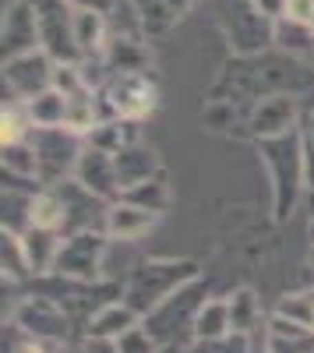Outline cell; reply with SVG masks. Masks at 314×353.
<instances>
[{"label":"cell","mask_w":314,"mask_h":353,"mask_svg":"<svg viewBox=\"0 0 314 353\" xmlns=\"http://www.w3.org/2000/svg\"><path fill=\"white\" fill-rule=\"evenodd\" d=\"M311 297H314V290H311Z\"/></svg>","instance_id":"obj_44"},{"label":"cell","mask_w":314,"mask_h":353,"mask_svg":"<svg viewBox=\"0 0 314 353\" xmlns=\"http://www.w3.org/2000/svg\"><path fill=\"white\" fill-rule=\"evenodd\" d=\"M0 43H4V61L28 50H39V18L32 0H18L4 11V28H0Z\"/></svg>","instance_id":"obj_12"},{"label":"cell","mask_w":314,"mask_h":353,"mask_svg":"<svg viewBox=\"0 0 314 353\" xmlns=\"http://www.w3.org/2000/svg\"><path fill=\"white\" fill-rule=\"evenodd\" d=\"M53 68L56 61L39 46V50H28V53H18V57H8L4 61V85L11 99H36L39 92L53 88Z\"/></svg>","instance_id":"obj_9"},{"label":"cell","mask_w":314,"mask_h":353,"mask_svg":"<svg viewBox=\"0 0 314 353\" xmlns=\"http://www.w3.org/2000/svg\"><path fill=\"white\" fill-rule=\"evenodd\" d=\"M0 261H4V279L8 283H21L32 276V265H28L25 244L18 233H4V244H0Z\"/></svg>","instance_id":"obj_29"},{"label":"cell","mask_w":314,"mask_h":353,"mask_svg":"<svg viewBox=\"0 0 314 353\" xmlns=\"http://www.w3.org/2000/svg\"><path fill=\"white\" fill-rule=\"evenodd\" d=\"M219 21L237 53H258L275 43V21H269L251 0H219Z\"/></svg>","instance_id":"obj_8"},{"label":"cell","mask_w":314,"mask_h":353,"mask_svg":"<svg viewBox=\"0 0 314 353\" xmlns=\"http://www.w3.org/2000/svg\"><path fill=\"white\" fill-rule=\"evenodd\" d=\"M156 223H159V212L138 209L131 201H113L109 212H106V237L121 241V244H134V241L145 237Z\"/></svg>","instance_id":"obj_14"},{"label":"cell","mask_w":314,"mask_h":353,"mask_svg":"<svg viewBox=\"0 0 314 353\" xmlns=\"http://www.w3.org/2000/svg\"><path fill=\"white\" fill-rule=\"evenodd\" d=\"M74 181L85 188V191H92L96 198L103 201H121V181H117V163H113L109 152L103 149H92L89 141H85V152L78 159V170H74Z\"/></svg>","instance_id":"obj_10"},{"label":"cell","mask_w":314,"mask_h":353,"mask_svg":"<svg viewBox=\"0 0 314 353\" xmlns=\"http://www.w3.org/2000/svg\"><path fill=\"white\" fill-rule=\"evenodd\" d=\"M163 353H184V350H177V346H166Z\"/></svg>","instance_id":"obj_42"},{"label":"cell","mask_w":314,"mask_h":353,"mask_svg":"<svg viewBox=\"0 0 314 353\" xmlns=\"http://www.w3.org/2000/svg\"><path fill=\"white\" fill-rule=\"evenodd\" d=\"M25 110L32 117V128H64L67 124V96H61L56 88H46L36 99H28Z\"/></svg>","instance_id":"obj_23"},{"label":"cell","mask_w":314,"mask_h":353,"mask_svg":"<svg viewBox=\"0 0 314 353\" xmlns=\"http://www.w3.org/2000/svg\"><path fill=\"white\" fill-rule=\"evenodd\" d=\"M265 353H314V329L272 314L265 325Z\"/></svg>","instance_id":"obj_16"},{"label":"cell","mask_w":314,"mask_h":353,"mask_svg":"<svg viewBox=\"0 0 314 353\" xmlns=\"http://www.w3.org/2000/svg\"><path fill=\"white\" fill-rule=\"evenodd\" d=\"M262 145V163L269 170L272 181V212L275 219H290V212L297 209L304 184V131L282 134V138H265Z\"/></svg>","instance_id":"obj_2"},{"label":"cell","mask_w":314,"mask_h":353,"mask_svg":"<svg viewBox=\"0 0 314 353\" xmlns=\"http://www.w3.org/2000/svg\"><path fill=\"white\" fill-rule=\"evenodd\" d=\"M311 241H314V219H311Z\"/></svg>","instance_id":"obj_43"},{"label":"cell","mask_w":314,"mask_h":353,"mask_svg":"<svg viewBox=\"0 0 314 353\" xmlns=\"http://www.w3.org/2000/svg\"><path fill=\"white\" fill-rule=\"evenodd\" d=\"M275 43L286 50V53H314V28L304 25V21H290V18H282L275 21Z\"/></svg>","instance_id":"obj_30"},{"label":"cell","mask_w":314,"mask_h":353,"mask_svg":"<svg viewBox=\"0 0 314 353\" xmlns=\"http://www.w3.org/2000/svg\"><path fill=\"white\" fill-rule=\"evenodd\" d=\"M222 336H233V321H230V301L226 297H212L198 307L194 318V339H222Z\"/></svg>","instance_id":"obj_21"},{"label":"cell","mask_w":314,"mask_h":353,"mask_svg":"<svg viewBox=\"0 0 314 353\" xmlns=\"http://www.w3.org/2000/svg\"><path fill=\"white\" fill-rule=\"evenodd\" d=\"M254 8H258L269 21H282L286 18V0H251Z\"/></svg>","instance_id":"obj_36"},{"label":"cell","mask_w":314,"mask_h":353,"mask_svg":"<svg viewBox=\"0 0 314 353\" xmlns=\"http://www.w3.org/2000/svg\"><path fill=\"white\" fill-rule=\"evenodd\" d=\"M304 184L307 191H314V145L304 138Z\"/></svg>","instance_id":"obj_38"},{"label":"cell","mask_w":314,"mask_h":353,"mask_svg":"<svg viewBox=\"0 0 314 353\" xmlns=\"http://www.w3.org/2000/svg\"><path fill=\"white\" fill-rule=\"evenodd\" d=\"M247 128H251V134L258 138V141L293 134V131H297V99H293V96H282V92L265 96L258 106L251 110Z\"/></svg>","instance_id":"obj_11"},{"label":"cell","mask_w":314,"mask_h":353,"mask_svg":"<svg viewBox=\"0 0 314 353\" xmlns=\"http://www.w3.org/2000/svg\"><path fill=\"white\" fill-rule=\"evenodd\" d=\"M138 325H141V314L131 304L109 301V304H103L89 321H85V339H89V343H117L121 336H127Z\"/></svg>","instance_id":"obj_13"},{"label":"cell","mask_w":314,"mask_h":353,"mask_svg":"<svg viewBox=\"0 0 314 353\" xmlns=\"http://www.w3.org/2000/svg\"><path fill=\"white\" fill-rule=\"evenodd\" d=\"M96 92L103 121H145L159 103V88L149 71H113Z\"/></svg>","instance_id":"obj_3"},{"label":"cell","mask_w":314,"mask_h":353,"mask_svg":"<svg viewBox=\"0 0 314 353\" xmlns=\"http://www.w3.org/2000/svg\"><path fill=\"white\" fill-rule=\"evenodd\" d=\"M103 61L113 71H149V46L138 39H109Z\"/></svg>","instance_id":"obj_22"},{"label":"cell","mask_w":314,"mask_h":353,"mask_svg":"<svg viewBox=\"0 0 314 353\" xmlns=\"http://www.w3.org/2000/svg\"><path fill=\"white\" fill-rule=\"evenodd\" d=\"M113 163H117L121 194H124V191H131V188H138V184H145V181H152V176H159V173H163L159 152L152 149V145H145V141H138V145H131V149L117 152V156H113Z\"/></svg>","instance_id":"obj_15"},{"label":"cell","mask_w":314,"mask_h":353,"mask_svg":"<svg viewBox=\"0 0 314 353\" xmlns=\"http://www.w3.org/2000/svg\"><path fill=\"white\" fill-rule=\"evenodd\" d=\"M106 25H109V39H138L145 43V14H141L138 0H113V8L106 11Z\"/></svg>","instance_id":"obj_20"},{"label":"cell","mask_w":314,"mask_h":353,"mask_svg":"<svg viewBox=\"0 0 314 353\" xmlns=\"http://www.w3.org/2000/svg\"><path fill=\"white\" fill-rule=\"evenodd\" d=\"M202 304H205L202 279H194L184 290H177L169 301H163L145 321H141V325H145L163 346H177V339L184 332L194 336V318H198V307H202Z\"/></svg>","instance_id":"obj_6"},{"label":"cell","mask_w":314,"mask_h":353,"mask_svg":"<svg viewBox=\"0 0 314 353\" xmlns=\"http://www.w3.org/2000/svg\"><path fill=\"white\" fill-rule=\"evenodd\" d=\"M230 321H233V332L237 336H254L262 321V307H258V297H254L251 290H233L230 297Z\"/></svg>","instance_id":"obj_26"},{"label":"cell","mask_w":314,"mask_h":353,"mask_svg":"<svg viewBox=\"0 0 314 353\" xmlns=\"http://www.w3.org/2000/svg\"><path fill=\"white\" fill-rule=\"evenodd\" d=\"M194 4H198V0H169V8H174V14H177V18H180V14H187Z\"/></svg>","instance_id":"obj_39"},{"label":"cell","mask_w":314,"mask_h":353,"mask_svg":"<svg viewBox=\"0 0 314 353\" xmlns=\"http://www.w3.org/2000/svg\"><path fill=\"white\" fill-rule=\"evenodd\" d=\"M92 145V149H103V152H109V156H117V152H124V149H131V145H138L141 141V121H103L89 138H85Z\"/></svg>","instance_id":"obj_19"},{"label":"cell","mask_w":314,"mask_h":353,"mask_svg":"<svg viewBox=\"0 0 314 353\" xmlns=\"http://www.w3.org/2000/svg\"><path fill=\"white\" fill-rule=\"evenodd\" d=\"M194 279H202V272H198V265L187 261V258H180V261H163V258L138 261L124 279L121 301L131 304L141 314V321H145L163 301H169L177 290H184Z\"/></svg>","instance_id":"obj_1"},{"label":"cell","mask_w":314,"mask_h":353,"mask_svg":"<svg viewBox=\"0 0 314 353\" xmlns=\"http://www.w3.org/2000/svg\"><path fill=\"white\" fill-rule=\"evenodd\" d=\"M14 325L25 336L46 343L50 350H64L71 343V314L43 293H32L14 307Z\"/></svg>","instance_id":"obj_7"},{"label":"cell","mask_w":314,"mask_h":353,"mask_svg":"<svg viewBox=\"0 0 314 353\" xmlns=\"http://www.w3.org/2000/svg\"><path fill=\"white\" fill-rule=\"evenodd\" d=\"M56 353H92L89 346H85V350H74V346H64V350H56Z\"/></svg>","instance_id":"obj_41"},{"label":"cell","mask_w":314,"mask_h":353,"mask_svg":"<svg viewBox=\"0 0 314 353\" xmlns=\"http://www.w3.org/2000/svg\"><path fill=\"white\" fill-rule=\"evenodd\" d=\"M21 244H25L28 265H32V276L39 279V276H50L56 269V254H61V248H64V233L32 226L28 233H21Z\"/></svg>","instance_id":"obj_17"},{"label":"cell","mask_w":314,"mask_h":353,"mask_svg":"<svg viewBox=\"0 0 314 353\" xmlns=\"http://www.w3.org/2000/svg\"><path fill=\"white\" fill-rule=\"evenodd\" d=\"M286 18L311 25L314 21V0H286Z\"/></svg>","instance_id":"obj_35"},{"label":"cell","mask_w":314,"mask_h":353,"mask_svg":"<svg viewBox=\"0 0 314 353\" xmlns=\"http://www.w3.org/2000/svg\"><path fill=\"white\" fill-rule=\"evenodd\" d=\"M300 131H304V138H307V141L314 145V113L307 117V128H300Z\"/></svg>","instance_id":"obj_40"},{"label":"cell","mask_w":314,"mask_h":353,"mask_svg":"<svg viewBox=\"0 0 314 353\" xmlns=\"http://www.w3.org/2000/svg\"><path fill=\"white\" fill-rule=\"evenodd\" d=\"M74 46L85 57H103L109 46V25L103 11H74Z\"/></svg>","instance_id":"obj_18"},{"label":"cell","mask_w":314,"mask_h":353,"mask_svg":"<svg viewBox=\"0 0 314 353\" xmlns=\"http://www.w3.org/2000/svg\"><path fill=\"white\" fill-rule=\"evenodd\" d=\"M32 117H28L25 103L21 99H8L4 103V113H0V138H4V145H14V141H28V134H32Z\"/></svg>","instance_id":"obj_28"},{"label":"cell","mask_w":314,"mask_h":353,"mask_svg":"<svg viewBox=\"0 0 314 353\" xmlns=\"http://www.w3.org/2000/svg\"><path fill=\"white\" fill-rule=\"evenodd\" d=\"M106 251H109V237L103 230L67 233L61 254H56V269L53 272L67 276V279H78V283H103Z\"/></svg>","instance_id":"obj_5"},{"label":"cell","mask_w":314,"mask_h":353,"mask_svg":"<svg viewBox=\"0 0 314 353\" xmlns=\"http://www.w3.org/2000/svg\"><path fill=\"white\" fill-rule=\"evenodd\" d=\"M184 353H251V336H222V339H194Z\"/></svg>","instance_id":"obj_32"},{"label":"cell","mask_w":314,"mask_h":353,"mask_svg":"<svg viewBox=\"0 0 314 353\" xmlns=\"http://www.w3.org/2000/svg\"><path fill=\"white\" fill-rule=\"evenodd\" d=\"M53 88L61 96H78V92H85L89 88V81H85V74H81V64H56L53 68Z\"/></svg>","instance_id":"obj_34"},{"label":"cell","mask_w":314,"mask_h":353,"mask_svg":"<svg viewBox=\"0 0 314 353\" xmlns=\"http://www.w3.org/2000/svg\"><path fill=\"white\" fill-rule=\"evenodd\" d=\"M28 145L36 149L43 188H56V184L71 181L78 170V159L85 152V138L74 134L71 128H36L28 134Z\"/></svg>","instance_id":"obj_4"},{"label":"cell","mask_w":314,"mask_h":353,"mask_svg":"<svg viewBox=\"0 0 314 353\" xmlns=\"http://www.w3.org/2000/svg\"><path fill=\"white\" fill-rule=\"evenodd\" d=\"M4 176H18V181L39 184V159H36V149L28 141L4 145Z\"/></svg>","instance_id":"obj_25"},{"label":"cell","mask_w":314,"mask_h":353,"mask_svg":"<svg viewBox=\"0 0 314 353\" xmlns=\"http://www.w3.org/2000/svg\"><path fill=\"white\" fill-rule=\"evenodd\" d=\"M64 223H67V209H64L61 191L56 188H39L36 198H32V226L64 233Z\"/></svg>","instance_id":"obj_24"},{"label":"cell","mask_w":314,"mask_h":353,"mask_svg":"<svg viewBox=\"0 0 314 353\" xmlns=\"http://www.w3.org/2000/svg\"><path fill=\"white\" fill-rule=\"evenodd\" d=\"M121 201H131V205H138V209H149V212H159V216H163V212H166V205H169L166 176L159 173V176H152V181H145V184H138V188L124 191Z\"/></svg>","instance_id":"obj_27"},{"label":"cell","mask_w":314,"mask_h":353,"mask_svg":"<svg viewBox=\"0 0 314 353\" xmlns=\"http://www.w3.org/2000/svg\"><path fill=\"white\" fill-rule=\"evenodd\" d=\"M67 8L71 11H109L113 8V0H67Z\"/></svg>","instance_id":"obj_37"},{"label":"cell","mask_w":314,"mask_h":353,"mask_svg":"<svg viewBox=\"0 0 314 353\" xmlns=\"http://www.w3.org/2000/svg\"><path fill=\"white\" fill-rule=\"evenodd\" d=\"M272 314L290 318V321H297V325H311L314 329V297H311V293H290V297H282L275 304Z\"/></svg>","instance_id":"obj_31"},{"label":"cell","mask_w":314,"mask_h":353,"mask_svg":"<svg viewBox=\"0 0 314 353\" xmlns=\"http://www.w3.org/2000/svg\"><path fill=\"white\" fill-rule=\"evenodd\" d=\"M113 346H117V353H163V350H166V346H163L145 325L131 329L127 336H121Z\"/></svg>","instance_id":"obj_33"}]
</instances>
